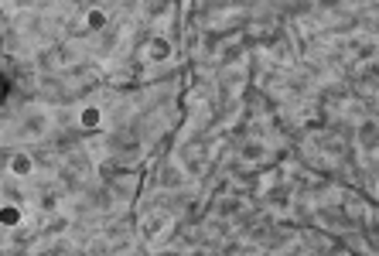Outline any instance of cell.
Segmentation results:
<instances>
[{
  "mask_svg": "<svg viewBox=\"0 0 379 256\" xmlns=\"http://www.w3.org/2000/svg\"><path fill=\"white\" fill-rule=\"evenodd\" d=\"M82 123H85V127H96V123H99V113H96V110H85V113H82Z\"/></svg>",
  "mask_w": 379,
  "mask_h": 256,
  "instance_id": "1",
  "label": "cell"
}]
</instances>
